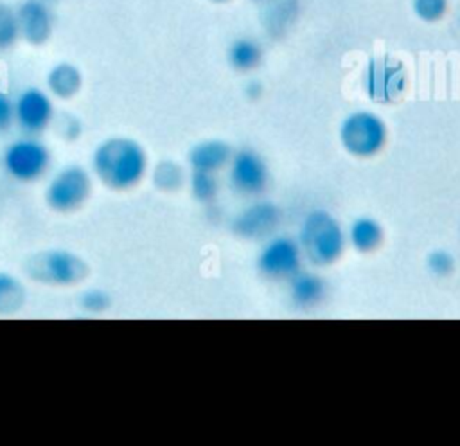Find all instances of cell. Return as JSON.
<instances>
[{
  "instance_id": "cell-1",
  "label": "cell",
  "mask_w": 460,
  "mask_h": 446,
  "mask_svg": "<svg viewBox=\"0 0 460 446\" xmlns=\"http://www.w3.org/2000/svg\"><path fill=\"white\" fill-rule=\"evenodd\" d=\"M92 174L108 189L128 191L138 185L149 169L144 146L124 135L101 140L92 153Z\"/></svg>"
},
{
  "instance_id": "cell-2",
  "label": "cell",
  "mask_w": 460,
  "mask_h": 446,
  "mask_svg": "<svg viewBox=\"0 0 460 446\" xmlns=\"http://www.w3.org/2000/svg\"><path fill=\"white\" fill-rule=\"evenodd\" d=\"M27 275L49 286H74L88 273V264L75 252L66 248H49L32 254L25 264Z\"/></svg>"
},
{
  "instance_id": "cell-3",
  "label": "cell",
  "mask_w": 460,
  "mask_h": 446,
  "mask_svg": "<svg viewBox=\"0 0 460 446\" xmlns=\"http://www.w3.org/2000/svg\"><path fill=\"white\" fill-rule=\"evenodd\" d=\"M343 232L338 221L325 210H313L300 228V248L316 264L332 263L343 250Z\"/></svg>"
},
{
  "instance_id": "cell-4",
  "label": "cell",
  "mask_w": 460,
  "mask_h": 446,
  "mask_svg": "<svg viewBox=\"0 0 460 446\" xmlns=\"http://www.w3.org/2000/svg\"><path fill=\"white\" fill-rule=\"evenodd\" d=\"M92 171L79 164H66L58 169L45 187V203L56 212L81 209L92 194Z\"/></svg>"
},
{
  "instance_id": "cell-5",
  "label": "cell",
  "mask_w": 460,
  "mask_h": 446,
  "mask_svg": "<svg viewBox=\"0 0 460 446\" xmlns=\"http://www.w3.org/2000/svg\"><path fill=\"white\" fill-rule=\"evenodd\" d=\"M4 171L16 182L27 183L40 180L50 165L49 147L34 135L11 140L2 153Z\"/></svg>"
},
{
  "instance_id": "cell-6",
  "label": "cell",
  "mask_w": 460,
  "mask_h": 446,
  "mask_svg": "<svg viewBox=\"0 0 460 446\" xmlns=\"http://www.w3.org/2000/svg\"><path fill=\"white\" fill-rule=\"evenodd\" d=\"M408 86V74L402 61L381 54L368 59L363 72V88L368 99L379 104L395 103Z\"/></svg>"
},
{
  "instance_id": "cell-7",
  "label": "cell",
  "mask_w": 460,
  "mask_h": 446,
  "mask_svg": "<svg viewBox=\"0 0 460 446\" xmlns=\"http://www.w3.org/2000/svg\"><path fill=\"white\" fill-rule=\"evenodd\" d=\"M340 142L354 156H372L386 142V126L372 112H352L340 124Z\"/></svg>"
},
{
  "instance_id": "cell-8",
  "label": "cell",
  "mask_w": 460,
  "mask_h": 446,
  "mask_svg": "<svg viewBox=\"0 0 460 446\" xmlns=\"http://www.w3.org/2000/svg\"><path fill=\"white\" fill-rule=\"evenodd\" d=\"M54 97L38 86L23 88L14 99V122L25 135L45 131L54 117Z\"/></svg>"
},
{
  "instance_id": "cell-9",
  "label": "cell",
  "mask_w": 460,
  "mask_h": 446,
  "mask_svg": "<svg viewBox=\"0 0 460 446\" xmlns=\"http://www.w3.org/2000/svg\"><path fill=\"white\" fill-rule=\"evenodd\" d=\"M257 266L268 277H291L300 266V245L288 236L273 237L261 250Z\"/></svg>"
},
{
  "instance_id": "cell-10",
  "label": "cell",
  "mask_w": 460,
  "mask_h": 446,
  "mask_svg": "<svg viewBox=\"0 0 460 446\" xmlns=\"http://www.w3.org/2000/svg\"><path fill=\"white\" fill-rule=\"evenodd\" d=\"M20 38L32 47L45 45L54 31V14L45 0H22L16 7Z\"/></svg>"
},
{
  "instance_id": "cell-11",
  "label": "cell",
  "mask_w": 460,
  "mask_h": 446,
  "mask_svg": "<svg viewBox=\"0 0 460 446\" xmlns=\"http://www.w3.org/2000/svg\"><path fill=\"white\" fill-rule=\"evenodd\" d=\"M266 178V164L255 151L241 149L230 156V182L237 191L255 194L264 189Z\"/></svg>"
},
{
  "instance_id": "cell-12",
  "label": "cell",
  "mask_w": 460,
  "mask_h": 446,
  "mask_svg": "<svg viewBox=\"0 0 460 446\" xmlns=\"http://www.w3.org/2000/svg\"><path fill=\"white\" fill-rule=\"evenodd\" d=\"M47 92L59 101H68L75 97L83 88V74L70 61H59L52 65L45 77Z\"/></svg>"
},
{
  "instance_id": "cell-13",
  "label": "cell",
  "mask_w": 460,
  "mask_h": 446,
  "mask_svg": "<svg viewBox=\"0 0 460 446\" xmlns=\"http://www.w3.org/2000/svg\"><path fill=\"white\" fill-rule=\"evenodd\" d=\"M232 151L230 146L219 138H207L194 144L187 155L189 165L192 171H208L216 173L225 164L230 162Z\"/></svg>"
},
{
  "instance_id": "cell-14",
  "label": "cell",
  "mask_w": 460,
  "mask_h": 446,
  "mask_svg": "<svg viewBox=\"0 0 460 446\" xmlns=\"http://www.w3.org/2000/svg\"><path fill=\"white\" fill-rule=\"evenodd\" d=\"M279 219V210L273 203L259 201L246 207L235 218V230L246 237H259L275 227Z\"/></svg>"
},
{
  "instance_id": "cell-15",
  "label": "cell",
  "mask_w": 460,
  "mask_h": 446,
  "mask_svg": "<svg viewBox=\"0 0 460 446\" xmlns=\"http://www.w3.org/2000/svg\"><path fill=\"white\" fill-rule=\"evenodd\" d=\"M325 284L322 277L309 272H296L289 279V295L296 306L307 308L322 300Z\"/></svg>"
},
{
  "instance_id": "cell-16",
  "label": "cell",
  "mask_w": 460,
  "mask_h": 446,
  "mask_svg": "<svg viewBox=\"0 0 460 446\" xmlns=\"http://www.w3.org/2000/svg\"><path fill=\"white\" fill-rule=\"evenodd\" d=\"M262 49L252 38H237L228 47V63L239 72H248L261 63Z\"/></svg>"
},
{
  "instance_id": "cell-17",
  "label": "cell",
  "mask_w": 460,
  "mask_h": 446,
  "mask_svg": "<svg viewBox=\"0 0 460 446\" xmlns=\"http://www.w3.org/2000/svg\"><path fill=\"white\" fill-rule=\"evenodd\" d=\"M25 300L27 291L23 282L9 272H0V315L18 313Z\"/></svg>"
},
{
  "instance_id": "cell-18",
  "label": "cell",
  "mask_w": 460,
  "mask_h": 446,
  "mask_svg": "<svg viewBox=\"0 0 460 446\" xmlns=\"http://www.w3.org/2000/svg\"><path fill=\"white\" fill-rule=\"evenodd\" d=\"M381 237H383L381 225L368 216L358 218L349 228V239L352 246L359 252H370L379 245Z\"/></svg>"
},
{
  "instance_id": "cell-19",
  "label": "cell",
  "mask_w": 460,
  "mask_h": 446,
  "mask_svg": "<svg viewBox=\"0 0 460 446\" xmlns=\"http://www.w3.org/2000/svg\"><path fill=\"white\" fill-rule=\"evenodd\" d=\"M20 40V29H18V16L16 9L0 0V50L11 49Z\"/></svg>"
},
{
  "instance_id": "cell-20",
  "label": "cell",
  "mask_w": 460,
  "mask_h": 446,
  "mask_svg": "<svg viewBox=\"0 0 460 446\" xmlns=\"http://www.w3.org/2000/svg\"><path fill=\"white\" fill-rule=\"evenodd\" d=\"M190 192L198 201H210L217 194V178L214 173L208 171H192L190 180Z\"/></svg>"
},
{
  "instance_id": "cell-21",
  "label": "cell",
  "mask_w": 460,
  "mask_h": 446,
  "mask_svg": "<svg viewBox=\"0 0 460 446\" xmlns=\"http://www.w3.org/2000/svg\"><path fill=\"white\" fill-rule=\"evenodd\" d=\"M183 180V173L178 164L171 160H164L155 165L153 169V183L162 191L176 189Z\"/></svg>"
},
{
  "instance_id": "cell-22",
  "label": "cell",
  "mask_w": 460,
  "mask_h": 446,
  "mask_svg": "<svg viewBox=\"0 0 460 446\" xmlns=\"http://www.w3.org/2000/svg\"><path fill=\"white\" fill-rule=\"evenodd\" d=\"M79 308L84 311V313H90V315H101L104 311L110 309L111 306V297L108 291L101 290V288H88L84 290L81 295H79V300H77Z\"/></svg>"
},
{
  "instance_id": "cell-23",
  "label": "cell",
  "mask_w": 460,
  "mask_h": 446,
  "mask_svg": "<svg viewBox=\"0 0 460 446\" xmlns=\"http://www.w3.org/2000/svg\"><path fill=\"white\" fill-rule=\"evenodd\" d=\"M411 9L424 22H437L447 11V0H411Z\"/></svg>"
},
{
  "instance_id": "cell-24",
  "label": "cell",
  "mask_w": 460,
  "mask_h": 446,
  "mask_svg": "<svg viewBox=\"0 0 460 446\" xmlns=\"http://www.w3.org/2000/svg\"><path fill=\"white\" fill-rule=\"evenodd\" d=\"M52 122H56V129L65 140H75V138H79V135L83 131L81 120L72 113L58 115V117H54Z\"/></svg>"
},
{
  "instance_id": "cell-25",
  "label": "cell",
  "mask_w": 460,
  "mask_h": 446,
  "mask_svg": "<svg viewBox=\"0 0 460 446\" xmlns=\"http://www.w3.org/2000/svg\"><path fill=\"white\" fill-rule=\"evenodd\" d=\"M428 268L437 275H444L451 272L453 257L446 250H435L428 255Z\"/></svg>"
},
{
  "instance_id": "cell-26",
  "label": "cell",
  "mask_w": 460,
  "mask_h": 446,
  "mask_svg": "<svg viewBox=\"0 0 460 446\" xmlns=\"http://www.w3.org/2000/svg\"><path fill=\"white\" fill-rule=\"evenodd\" d=\"M14 122V101L0 90V131H5Z\"/></svg>"
},
{
  "instance_id": "cell-27",
  "label": "cell",
  "mask_w": 460,
  "mask_h": 446,
  "mask_svg": "<svg viewBox=\"0 0 460 446\" xmlns=\"http://www.w3.org/2000/svg\"><path fill=\"white\" fill-rule=\"evenodd\" d=\"M246 92H248V94H252V92H253V95H259L262 90H261V85H259V83L252 81V83H248V86H246Z\"/></svg>"
},
{
  "instance_id": "cell-28",
  "label": "cell",
  "mask_w": 460,
  "mask_h": 446,
  "mask_svg": "<svg viewBox=\"0 0 460 446\" xmlns=\"http://www.w3.org/2000/svg\"><path fill=\"white\" fill-rule=\"evenodd\" d=\"M210 2H216V4H225V2H230V0H210Z\"/></svg>"
},
{
  "instance_id": "cell-29",
  "label": "cell",
  "mask_w": 460,
  "mask_h": 446,
  "mask_svg": "<svg viewBox=\"0 0 460 446\" xmlns=\"http://www.w3.org/2000/svg\"><path fill=\"white\" fill-rule=\"evenodd\" d=\"M255 2H261V0H255Z\"/></svg>"
}]
</instances>
